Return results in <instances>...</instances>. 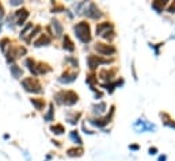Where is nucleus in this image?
I'll return each mask as SVG.
<instances>
[{"label":"nucleus","mask_w":175,"mask_h":161,"mask_svg":"<svg viewBox=\"0 0 175 161\" xmlns=\"http://www.w3.org/2000/svg\"><path fill=\"white\" fill-rule=\"evenodd\" d=\"M75 34L83 43H87L91 41V33H90V26L86 22H80L75 26Z\"/></svg>","instance_id":"obj_1"},{"label":"nucleus","mask_w":175,"mask_h":161,"mask_svg":"<svg viewBox=\"0 0 175 161\" xmlns=\"http://www.w3.org/2000/svg\"><path fill=\"white\" fill-rule=\"evenodd\" d=\"M22 85L25 87V89L27 92H34V94L41 92V84L38 83L37 79H33V77H29V79L22 80Z\"/></svg>","instance_id":"obj_2"},{"label":"nucleus","mask_w":175,"mask_h":161,"mask_svg":"<svg viewBox=\"0 0 175 161\" xmlns=\"http://www.w3.org/2000/svg\"><path fill=\"white\" fill-rule=\"evenodd\" d=\"M56 98H63L61 100H59L60 103H64L65 106H74L77 102V95L72 91H65V92H60Z\"/></svg>","instance_id":"obj_3"},{"label":"nucleus","mask_w":175,"mask_h":161,"mask_svg":"<svg viewBox=\"0 0 175 161\" xmlns=\"http://www.w3.org/2000/svg\"><path fill=\"white\" fill-rule=\"evenodd\" d=\"M95 50L101 54H105V56H110V54H114L116 53V48L111 45H106V43H96L95 46Z\"/></svg>","instance_id":"obj_4"},{"label":"nucleus","mask_w":175,"mask_h":161,"mask_svg":"<svg viewBox=\"0 0 175 161\" xmlns=\"http://www.w3.org/2000/svg\"><path fill=\"white\" fill-rule=\"evenodd\" d=\"M134 130L137 131H147V130H155L156 126L152 125V123H148L147 121H144V119H139L136 123H134Z\"/></svg>","instance_id":"obj_5"},{"label":"nucleus","mask_w":175,"mask_h":161,"mask_svg":"<svg viewBox=\"0 0 175 161\" xmlns=\"http://www.w3.org/2000/svg\"><path fill=\"white\" fill-rule=\"evenodd\" d=\"M84 15L88 18H92V19H96V18L101 16V12H99L98 7H96L94 3H90L87 7H86V10H84Z\"/></svg>","instance_id":"obj_6"},{"label":"nucleus","mask_w":175,"mask_h":161,"mask_svg":"<svg viewBox=\"0 0 175 161\" xmlns=\"http://www.w3.org/2000/svg\"><path fill=\"white\" fill-rule=\"evenodd\" d=\"M109 62H110L109 60H102L96 56H90L87 58V64L91 69H95V68L98 67V65H101V64H109Z\"/></svg>","instance_id":"obj_7"},{"label":"nucleus","mask_w":175,"mask_h":161,"mask_svg":"<svg viewBox=\"0 0 175 161\" xmlns=\"http://www.w3.org/2000/svg\"><path fill=\"white\" fill-rule=\"evenodd\" d=\"M110 30H113V26L111 23H109V22H105V23H99L98 26H96V35H103L107 34Z\"/></svg>","instance_id":"obj_8"},{"label":"nucleus","mask_w":175,"mask_h":161,"mask_svg":"<svg viewBox=\"0 0 175 161\" xmlns=\"http://www.w3.org/2000/svg\"><path fill=\"white\" fill-rule=\"evenodd\" d=\"M15 16H16V23L18 25H23L25 23V21L29 18V11L27 10H19V11H16V14H15Z\"/></svg>","instance_id":"obj_9"},{"label":"nucleus","mask_w":175,"mask_h":161,"mask_svg":"<svg viewBox=\"0 0 175 161\" xmlns=\"http://www.w3.org/2000/svg\"><path fill=\"white\" fill-rule=\"evenodd\" d=\"M75 79H76V74H75V73H68V72H65L63 76L60 77L59 80H60V83L68 84V83H72V81H75Z\"/></svg>","instance_id":"obj_10"},{"label":"nucleus","mask_w":175,"mask_h":161,"mask_svg":"<svg viewBox=\"0 0 175 161\" xmlns=\"http://www.w3.org/2000/svg\"><path fill=\"white\" fill-rule=\"evenodd\" d=\"M52 27H53V31H54V34H56L57 37H61V35H63V26H61V23H60L59 21H53Z\"/></svg>","instance_id":"obj_11"},{"label":"nucleus","mask_w":175,"mask_h":161,"mask_svg":"<svg viewBox=\"0 0 175 161\" xmlns=\"http://www.w3.org/2000/svg\"><path fill=\"white\" fill-rule=\"evenodd\" d=\"M50 43V38L48 37V35H41L39 37V39H37L34 42L35 46H44V45H49Z\"/></svg>","instance_id":"obj_12"},{"label":"nucleus","mask_w":175,"mask_h":161,"mask_svg":"<svg viewBox=\"0 0 175 161\" xmlns=\"http://www.w3.org/2000/svg\"><path fill=\"white\" fill-rule=\"evenodd\" d=\"M64 49L68 50V52H74L75 49L74 43H72V41H71V38L68 35H65V38H64Z\"/></svg>","instance_id":"obj_13"},{"label":"nucleus","mask_w":175,"mask_h":161,"mask_svg":"<svg viewBox=\"0 0 175 161\" xmlns=\"http://www.w3.org/2000/svg\"><path fill=\"white\" fill-rule=\"evenodd\" d=\"M109 119H110V116H106V118H103V119H91L90 122H91L92 125H95V126L102 127V126H105L106 123L109 122Z\"/></svg>","instance_id":"obj_14"},{"label":"nucleus","mask_w":175,"mask_h":161,"mask_svg":"<svg viewBox=\"0 0 175 161\" xmlns=\"http://www.w3.org/2000/svg\"><path fill=\"white\" fill-rule=\"evenodd\" d=\"M92 111L95 112V114H103V112L106 111V104L105 103H99V104H96V106H94L92 107Z\"/></svg>","instance_id":"obj_15"},{"label":"nucleus","mask_w":175,"mask_h":161,"mask_svg":"<svg viewBox=\"0 0 175 161\" xmlns=\"http://www.w3.org/2000/svg\"><path fill=\"white\" fill-rule=\"evenodd\" d=\"M164 7H166V1H154V3H152V8H154L156 12H161Z\"/></svg>","instance_id":"obj_16"},{"label":"nucleus","mask_w":175,"mask_h":161,"mask_svg":"<svg viewBox=\"0 0 175 161\" xmlns=\"http://www.w3.org/2000/svg\"><path fill=\"white\" fill-rule=\"evenodd\" d=\"M11 73H12L14 77H21L22 69H19V67H16V65H11Z\"/></svg>","instance_id":"obj_17"},{"label":"nucleus","mask_w":175,"mask_h":161,"mask_svg":"<svg viewBox=\"0 0 175 161\" xmlns=\"http://www.w3.org/2000/svg\"><path fill=\"white\" fill-rule=\"evenodd\" d=\"M69 137H71V140H74L77 145H81V140H80V137H79V134H77V131H71Z\"/></svg>","instance_id":"obj_18"},{"label":"nucleus","mask_w":175,"mask_h":161,"mask_svg":"<svg viewBox=\"0 0 175 161\" xmlns=\"http://www.w3.org/2000/svg\"><path fill=\"white\" fill-rule=\"evenodd\" d=\"M50 130H52L54 134H63L64 133V127L61 126V125H54V126L50 127Z\"/></svg>","instance_id":"obj_19"},{"label":"nucleus","mask_w":175,"mask_h":161,"mask_svg":"<svg viewBox=\"0 0 175 161\" xmlns=\"http://www.w3.org/2000/svg\"><path fill=\"white\" fill-rule=\"evenodd\" d=\"M81 153H83V149H69V150H68V156H71V157L81 156Z\"/></svg>","instance_id":"obj_20"},{"label":"nucleus","mask_w":175,"mask_h":161,"mask_svg":"<svg viewBox=\"0 0 175 161\" xmlns=\"http://www.w3.org/2000/svg\"><path fill=\"white\" fill-rule=\"evenodd\" d=\"M26 65H27V68H29V70H30V72H33V73L34 74H37L35 73V64H34V61H33L31 58H29V60H26Z\"/></svg>","instance_id":"obj_21"},{"label":"nucleus","mask_w":175,"mask_h":161,"mask_svg":"<svg viewBox=\"0 0 175 161\" xmlns=\"http://www.w3.org/2000/svg\"><path fill=\"white\" fill-rule=\"evenodd\" d=\"M113 73H114V72H107V70H102L99 76H101L102 79H105V80H111Z\"/></svg>","instance_id":"obj_22"},{"label":"nucleus","mask_w":175,"mask_h":161,"mask_svg":"<svg viewBox=\"0 0 175 161\" xmlns=\"http://www.w3.org/2000/svg\"><path fill=\"white\" fill-rule=\"evenodd\" d=\"M31 104H34L37 110L44 109V100H37V99H31Z\"/></svg>","instance_id":"obj_23"},{"label":"nucleus","mask_w":175,"mask_h":161,"mask_svg":"<svg viewBox=\"0 0 175 161\" xmlns=\"http://www.w3.org/2000/svg\"><path fill=\"white\" fill-rule=\"evenodd\" d=\"M45 121H48V122H50V121H53V104H50L49 107V111H48V114H46L45 116Z\"/></svg>","instance_id":"obj_24"},{"label":"nucleus","mask_w":175,"mask_h":161,"mask_svg":"<svg viewBox=\"0 0 175 161\" xmlns=\"http://www.w3.org/2000/svg\"><path fill=\"white\" fill-rule=\"evenodd\" d=\"M121 83H122V81H117V83H113V84H103V87H105L106 89H107V91H110V92H111L113 89H114V87L119 85Z\"/></svg>","instance_id":"obj_25"},{"label":"nucleus","mask_w":175,"mask_h":161,"mask_svg":"<svg viewBox=\"0 0 175 161\" xmlns=\"http://www.w3.org/2000/svg\"><path fill=\"white\" fill-rule=\"evenodd\" d=\"M31 27H33V25H30V23H29V25H26V27L21 31V38H26V35H27V31H29V30H30Z\"/></svg>","instance_id":"obj_26"},{"label":"nucleus","mask_w":175,"mask_h":161,"mask_svg":"<svg viewBox=\"0 0 175 161\" xmlns=\"http://www.w3.org/2000/svg\"><path fill=\"white\" fill-rule=\"evenodd\" d=\"M8 43H10V41H8V39H3V41H1V43H0V46H1V50H3L4 53H7Z\"/></svg>","instance_id":"obj_27"},{"label":"nucleus","mask_w":175,"mask_h":161,"mask_svg":"<svg viewBox=\"0 0 175 161\" xmlns=\"http://www.w3.org/2000/svg\"><path fill=\"white\" fill-rule=\"evenodd\" d=\"M168 12H170V14H174L175 12V1H174V4H172L171 7L168 8Z\"/></svg>","instance_id":"obj_28"},{"label":"nucleus","mask_w":175,"mask_h":161,"mask_svg":"<svg viewBox=\"0 0 175 161\" xmlns=\"http://www.w3.org/2000/svg\"><path fill=\"white\" fill-rule=\"evenodd\" d=\"M11 4H12V6H19V4H22V1L21 0H12Z\"/></svg>","instance_id":"obj_29"},{"label":"nucleus","mask_w":175,"mask_h":161,"mask_svg":"<svg viewBox=\"0 0 175 161\" xmlns=\"http://www.w3.org/2000/svg\"><path fill=\"white\" fill-rule=\"evenodd\" d=\"M156 152H158V149H156V148H151V149H149V153L151 154H155Z\"/></svg>","instance_id":"obj_30"},{"label":"nucleus","mask_w":175,"mask_h":161,"mask_svg":"<svg viewBox=\"0 0 175 161\" xmlns=\"http://www.w3.org/2000/svg\"><path fill=\"white\" fill-rule=\"evenodd\" d=\"M166 160H167L166 156H160V157H159V161H166Z\"/></svg>","instance_id":"obj_31"},{"label":"nucleus","mask_w":175,"mask_h":161,"mask_svg":"<svg viewBox=\"0 0 175 161\" xmlns=\"http://www.w3.org/2000/svg\"><path fill=\"white\" fill-rule=\"evenodd\" d=\"M130 149H133V150H136V149H139V146H137V145H132V146H130Z\"/></svg>","instance_id":"obj_32"},{"label":"nucleus","mask_w":175,"mask_h":161,"mask_svg":"<svg viewBox=\"0 0 175 161\" xmlns=\"http://www.w3.org/2000/svg\"><path fill=\"white\" fill-rule=\"evenodd\" d=\"M171 38H172V39H175V35H172V37H171Z\"/></svg>","instance_id":"obj_33"},{"label":"nucleus","mask_w":175,"mask_h":161,"mask_svg":"<svg viewBox=\"0 0 175 161\" xmlns=\"http://www.w3.org/2000/svg\"><path fill=\"white\" fill-rule=\"evenodd\" d=\"M0 30H1V25H0Z\"/></svg>","instance_id":"obj_34"}]
</instances>
